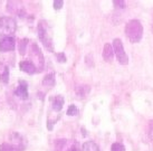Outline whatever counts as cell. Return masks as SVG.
Listing matches in <instances>:
<instances>
[{
  "label": "cell",
  "instance_id": "cell-1",
  "mask_svg": "<svg viewBox=\"0 0 153 151\" xmlns=\"http://www.w3.org/2000/svg\"><path fill=\"white\" fill-rule=\"evenodd\" d=\"M125 34L132 43H137L143 36V26L137 19H131L125 25Z\"/></svg>",
  "mask_w": 153,
  "mask_h": 151
},
{
  "label": "cell",
  "instance_id": "cell-2",
  "mask_svg": "<svg viewBox=\"0 0 153 151\" xmlns=\"http://www.w3.org/2000/svg\"><path fill=\"white\" fill-rule=\"evenodd\" d=\"M17 30V22L10 16L0 17V34L2 36H13Z\"/></svg>",
  "mask_w": 153,
  "mask_h": 151
},
{
  "label": "cell",
  "instance_id": "cell-3",
  "mask_svg": "<svg viewBox=\"0 0 153 151\" xmlns=\"http://www.w3.org/2000/svg\"><path fill=\"white\" fill-rule=\"evenodd\" d=\"M29 56H30L29 60H31L35 64L36 68H37V72L43 71L44 65H45V58H44V54L42 52V49L39 48V46L36 43H33L30 45Z\"/></svg>",
  "mask_w": 153,
  "mask_h": 151
},
{
  "label": "cell",
  "instance_id": "cell-4",
  "mask_svg": "<svg viewBox=\"0 0 153 151\" xmlns=\"http://www.w3.org/2000/svg\"><path fill=\"white\" fill-rule=\"evenodd\" d=\"M37 31H38V37L40 39V42L43 43L44 47L46 48L47 51L53 52L54 47H53V40H51V36L48 35L47 31V25L44 20H40L37 25Z\"/></svg>",
  "mask_w": 153,
  "mask_h": 151
},
{
  "label": "cell",
  "instance_id": "cell-5",
  "mask_svg": "<svg viewBox=\"0 0 153 151\" xmlns=\"http://www.w3.org/2000/svg\"><path fill=\"white\" fill-rule=\"evenodd\" d=\"M113 51H114V54L117 60L120 62V64L122 65H126L128 63V57L126 55V53L123 48V44H122V40L120 38H115L113 40Z\"/></svg>",
  "mask_w": 153,
  "mask_h": 151
},
{
  "label": "cell",
  "instance_id": "cell-6",
  "mask_svg": "<svg viewBox=\"0 0 153 151\" xmlns=\"http://www.w3.org/2000/svg\"><path fill=\"white\" fill-rule=\"evenodd\" d=\"M16 39L13 36H1L0 37V52H11L16 48Z\"/></svg>",
  "mask_w": 153,
  "mask_h": 151
},
{
  "label": "cell",
  "instance_id": "cell-7",
  "mask_svg": "<svg viewBox=\"0 0 153 151\" xmlns=\"http://www.w3.org/2000/svg\"><path fill=\"white\" fill-rule=\"evenodd\" d=\"M13 94L22 100L28 99L29 93H28V84H27V82L26 81H19L18 86L16 87V90L13 91Z\"/></svg>",
  "mask_w": 153,
  "mask_h": 151
},
{
  "label": "cell",
  "instance_id": "cell-8",
  "mask_svg": "<svg viewBox=\"0 0 153 151\" xmlns=\"http://www.w3.org/2000/svg\"><path fill=\"white\" fill-rule=\"evenodd\" d=\"M8 138H9V141H10L9 143H11L13 146L20 148L22 151L25 150V147H26L25 139L22 138V135L20 133H18V132H10Z\"/></svg>",
  "mask_w": 153,
  "mask_h": 151
},
{
  "label": "cell",
  "instance_id": "cell-9",
  "mask_svg": "<svg viewBox=\"0 0 153 151\" xmlns=\"http://www.w3.org/2000/svg\"><path fill=\"white\" fill-rule=\"evenodd\" d=\"M19 68L22 69L24 73L29 74V75H33V74L37 73V68L35 64L29 60H24L19 63Z\"/></svg>",
  "mask_w": 153,
  "mask_h": 151
},
{
  "label": "cell",
  "instance_id": "cell-10",
  "mask_svg": "<svg viewBox=\"0 0 153 151\" xmlns=\"http://www.w3.org/2000/svg\"><path fill=\"white\" fill-rule=\"evenodd\" d=\"M51 108H53V110L56 111V112H59L60 110L63 109L65 99L63 95H55V96L51 97Z\"/></svg>",
  "mask_w": 153,
  "mask_h": 151
},
{
  "label": "cell",
  "instance_id": "cell-11",
  "mask_svg": "<svg viewBox=\"0 0 153 151\" xmlns=\"http://www.w3.org/2000/svg\"><path fill=\"white\" fill-rule=\"evenodd\" d=\"M10 80L9 67L4 63H0V82L2 84H8Z\"/></svg>",
  "mask_w": 153,
  "mask_h": 151
},
{
  "label": "cell",
  "instance_id": "cell-12",
  "mask_svg": "<svg viewBox=\"0 0 153 151\" xmlns=\"http://www.w3.org/2000/svg\"><path fill=\"white\" fill-rule=\"evenodd\" d=\"M113 57H114V51H113V47H112V45L108 43H106L104 45V47H103V58L105 62H112L113 60Z\"/></svg>",
  "mask_w": 153,
  "mask_h": 151
},
{
  "label": "cell",
  "instance_id": "cell-13",
  "mask_svg": "<svg viewBox=\"0 0 153 151\" xmlns=\"http://www.w3.org/2000/svg\"><path fill=\"white\" fill-rule=\"evenodd\" d=\"M42 83H43L44 86H47V87L54 86V85H55V83H56L55 74H54V73H48V74H46V75L44 76Z\"/></svg>",
  "mask_w": 153,
  "mask_h": 151
},
{
  "label": "cell",
  "instance_id": "cell-14",
  "mask_svg": "<svg viewBox=\"0 0 153 151\" xmlns=\"http://www.w3.org/2000/svg\"><path fill=\"white\" fill-rule=\"evenodd\" d=\"M89 92H91V86H89V85H86V84L78 85V86L75 89V93H76V95L79 96V97H85Z\"/></svg>",
  "mask_w": 153,
  "mask_h": 151
},
{
  "label": "cell",
  "instance_id": "cell-15",
  "mask_svg": "<svg viewBox=\"0 0 153 151\" xmlns=\"http://www.w3.org/2000/svg\"><path fill=\"white\" fill-rule=\"evenodd\" d=\"M29 45V39L28 38H22L17 44V47H18V52L20 55H25L26 52H27V47Z\"/></svg>",
  "mask_w": 153,
  "mask_h": 151
},
{
  "label": "cell",
  "instance_id": "cell-16",
  "mask_svg": "<svg viewBox=\"0 0 153 151\" xmlns=\"http://www.w3.org/2000/svg\"><path fill=\"white\" fill-rule=\"evenodd\" d=\"M82 151H100V148L94 141L89 140V141H86V142L83 143Z\"/></svg>",
  "mask_w": 153,
  "mask_h": 151
},
{
  "label": "cell",
  "instance_id": "cell-17",
  "mask_svg": "<svg viewBox=\"0 0 153 151\" xmlns=\"http://www.w3.org/2000/svg\"><path fill=\"white\" fill-rule=\"evenodd\" d=\"M0 151H22L20 148L13 146L9 142H2L0 144Z\"/></svg>",
  "mask_w": 153,
  "mask_h": 151
},
{
  "label": "cell",
  "instance_id": "cell-18",
  "mask_svg": "<svg viewBox=\"0 0 153 151\" xmlns=\"http://www.w3.org/2000/svg\"><path fill=\"white\" fill-rule=\"evenodd\" d=\"M66 143H67L66 139H57V140H55V150L62 151L65 148Z\"/></svg>",
  "mask_w": 153,
  "mask_h": 151
},
{
  "label": "cell",
  "instance_id": "cell-19",
  "mask_svg": "<svg viewBox=\"0 0 153 151\" xmlns=\"http://www.w3.org/2000/svg\"><path fill=\"white\" fill-rule=\"evenodd\" d=\"M77 113H78V109H77V106L75 105V104H71L69 106H68L67 109V115H72V117H74V115H76Z\"/></svg>",
  "mask_w": 153,
  "mask_h": 151
},
{
  "label": "cell",
  "instance_id": "cell-20",
  "mask_svg": "<svg viewBox=\"0 0 153 151\" xmlns=\"http://www.w3.org/2000/svg\"><path fill=\"white\" fill-rule=\"evenodd\" d=\"M111 151H125L124 149V146L122 143L120 142H115L112 144V147H111Z\"/></svg>",
  "mask_w": 153,
  "mask_h": 151
},
{
  "label": "cell",
  "instance_id": "cell-21",
  "mask_svg": "<svg viewBox=\"0 0 153 151\" xmlns=\"http://www.w3.org/2000/svg\"><path fill=\"white\" fill-rule=\"evenodd\" d=\"M85 63H86V65H88L89 67H93L94 66L93 55H92V54H88V55L85 56Z\"/></svg>",
  "mask_w": 153,
  "mask_h": 151
},
{
  "label": "cell",
  "instance_id": "cell-22",
  "mask_svg": "<svg viewBox=\"0 0 153 151\" xmlns=\"http://www.w3.org/2000/svg\"><path fill=\"white\" fill-rule=\"evenodd\" d=\"M56 58H57V60L58 62H60V63H65L66 60H67V58H66V55H65L64 53H57L56 54Z\"/></svg>",
  "mask_w": 153,
  "mask_h": 151
},
{
  "label": "cell",
  "instance_id": "cell-23",
  "mask_svg": "<svg viewBox=\"0 0 153 151\" xmlns=\"http://www.w3.org/2000/svg\"><path fill=\"white\" fill-rule=\"evenodd\" d=\"M53 6H54V8H55L56 10H58V9H60L63 7V1H62V0H55V1L53 2Z\"/></svg>",
  "mask_w": 153,
  "mask_h": 151
},
{
  "label": "cell",
  "instance_id": "cell-24",
  "mask_svg": "<svg viewBox=\"0 0 153 151\" xmlns=\"http://www.w3.org/2000/svg\"><path fill=\"white\" fill-rule=\"evenodd\" d=\"M114 4H115V6H117L119 8H124V7H125L124 1H120V0H116V1H114Z\"/></svg>",
  "mask_w": 153,
  "mask_h": 151
},
{
  "label": "cell",
  "instance_id": "cell-25",
  "mask_svg": "<svg viewBox=\"0 0 153 151\" xmlns=\"http://www.w3.org/2000/svg\"><path fill=\"white\" fill-rule=\"evenodd\" d=\"M67 151H79V148L77 147V146H73V147L69 148Z\"/></svg>",
  "mask_w": 153,
  "mask_h": 151
},
{
  "label": "cell",
  "instance_id": "cell-26",
  "mask_svg": "<svg viewBox=\"0 0 153 151\" xmlns=\"http://www.w3.org/2000/svg\"><path fill=\"white\" fill-rule=\"evenodd\" d=\"M37 95H38V97L40 100H44V94L42 93V92H38V94H37Z\"/></svg>",
  "mask_w": 153,
  "mask_h": 151
}]
</instances>
